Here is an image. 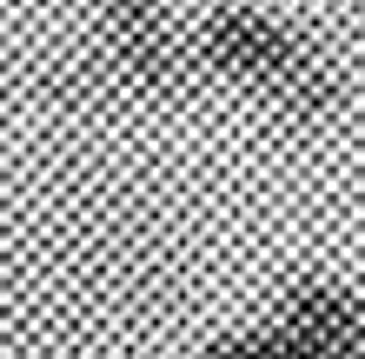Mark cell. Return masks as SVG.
I'll list each match as a JSON object with an SVG mask.
<instances>
[{"label": "cell", "instance_id": "obj_1", "mask_svg": "<svg viewBox=\"0 0 365 359\" xmlns=\"http://www.w3.org/2000/svg\"><path fill=\"white\" fill-rule=\"evenodd\" d=\"M192 47H200V67L232 80V87H246L252 100H266L279 120L292 126H319L346 87H339V67L326 60L319 40H306L299 27H286L279 14L266 7H220L200 20V34H192Z\"/></svg>", "mask_w": 365, "mask_h": 359}, {"label": "cell", "instance_id": "obj_2", "mask_svg": "<svg viewBox=\"0 0 365 359\" xmlns=\"http://www.w3.org/2000/svg\"><path fill=\"white\" fill-rule=\"evenodd\" d=\"M100 67L126 93H173L186 74V27L173 20V0H100Z\"/></svg>", "mask_w": 365, "mask_h": 359}, {"label": "cell", "instance_id": "obj_3", "mask_svg": "<svg viewBox=\"0 0 365 359\" xmlns=\"http://www.w3.org/2000/svg\"><path fill=\"white\" fill-rule=\"evenodd\" d=\"M272 326L292 359H365V293L346 280H299Z\"/></svg>", "mask_w": 365, "mask_h": 359}, {"label": "cell", "instance_id": "obj_4", "mask_svg": "<svg viewBox=\"0 0 365 359\" xmlns=\"http://www.w3.org/2000/svg\"><path fill=\"white\" fill-rule=\"evenodd\" d=\"M200 359H292V346L279 340V326H246V333H220Z\"/></svg>", "mask_w": 365, "mask_h": 359}]
</instances>
